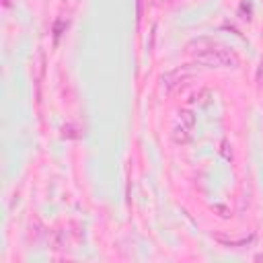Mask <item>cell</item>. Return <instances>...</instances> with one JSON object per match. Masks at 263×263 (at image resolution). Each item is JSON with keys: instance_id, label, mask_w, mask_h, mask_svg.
<instances>
[{"instance_id": "cell-1", "label": "cell", "mask_w": 263, "mask_h": 263, "mask_svg": "<svg viewBox=\"0 0 263 263\" xmlns=\"http://www.w3.org/2000/svg\"><path fill=\"white\" fill-rule=\"evenodd\" d=\"M189 49L195 53V60L203 66H222V68H234L238 66V58L226 49L220 47L216 43H212L210 39H197L193 43H189Z\"/></svg>"}, {"instance_id": "cell-2", "label": "cell", "mask_w": 263, "mask_h": 263, "mask_svg": "<svg viewBox=\"0 0 263 263\" xmlns=\"http://www.w3.org/2000/svg\"><path fill=\"white\" fill-rule=\"evenodd\" d=\"M189 76H193V70L187 68V66H183V68H177V70L164 74V76H162V84H164L166 90H173V88H177L181 82H185Z\"/></svg>"}, {"instance_id": "cell-3", "label": "cell", "mask_w": 263, "mask_h": 263, "mask_svg": "<svg viewBox=\"0 0 263 263\" xmlns=\"http://www.w3.org/2000/svg\"><path fill=\"white\" fill-rule=\"evenodd\" d=\"M253 238H255V236H249V238H242V240H224L222 236H218V240H220L222 245H226V247H240V245L245 247V245H251Z\"/></svg>"}]
</instances>
